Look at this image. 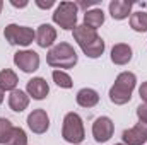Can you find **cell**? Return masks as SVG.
<instances>
[{
  "instance_id": "cell-1",
  "label": "cell",
  "mask_w": 147,
  "mask_h": 145,
  "mask_svg": "<svg viewBox=\"0 0 147 145\" xmlns=\"http://www.w3.org/2000/svg\"><path fill=\"white\" fill-rule=\"evenodd\" d=\"M74 39L80 46L84 55L89 58H99L105 53V48H106L105 39L98 34V31H94L84 24H80L74 29Z\"/></svg>"
},
{
  "instance_id": "cell-2",
  "label": "cell",
  "mask_w": 147,
  "mask_h": 145,
  "mask_svg": "<svg viewBox=\"0 0 147 145\" xmlns=\"http://www.w3.org/2000/svg\"><path fill=\"white\" fill-rule=\"evenodd\" d=\"M79 62V56L75 53L72 44L69 43H58L55 46L50 48L48 55H46V63L57 70H62V68H74Z\"/></svg>"
},
{
  "instance_id": "cell-3",
  "label": "cell",
  "mask_w": 147,
  "mask_h": 145,
  "mask_svg": "<svg viewBox=\"0 0 147 145\" xmlns=\"http://www.w3.org/2000/svg\"><path fill=\"white\" fill-rule=\"evenodd\" d=\"M137 84V77L132 72H121L118 73L115 84L110 89V101L116 106H123L127 103H130L132 99V92L135 89Z\"/></svg>"
},
{
  "instance_id": "cell-4",
  "label": "cell",
  "mask_w": 147,
  "mask_h": 145,
  "mask_svg": "<svg viewBox=\"0 0 147 145\" xmlns=\"http://www.w3.org/2000/svg\"><path fill=\"white\" fill-rule=\"evenodd\" d=\"M62 137L65 142L72 145H79L86 138V130H84V123L82 118L77 113H67L63 118V125H62Z\"/></svg>"
},
{
  "instance_id": "cell-5",
  "label": "cell",
  "mask_w": 147,
  "mask_h": 145,
  "mask_svg": "<svg viewBox=\"0 0 147 145\" xmlns=\"http://www.w3.org/2000/svg\"><path fill=\"white\" fill-rule=\"evenodd\" d=\"M77 12L79 7L75 2H60L53 12V22L65 31H74L77 28Z\"/></svg>"
},
{
  "instance_id": "cell-6",
  "label": "cell",
  "mask_w": 147,
  "mask_h": 145,
  "mask_svg": "<svg viewBox=\"0 0 147 145\" xmlns=\"http://www.w3.org/2000/svg\"><path fill=\"white\" fill-rule=\"evenodd\" d=\"M3 38L12 46H29L36 39V31L28 26L19 24H9L3 29Z\"/></svg>"
},
{
  "instance_id": "cell-7",
  "label": "cell",
  "mask_w": 147,
  "mask_h": 145,
  "mask_svg": "<svg viewBox=\"0 0 147 145\" xmlns=\"http://www.w3.org/2000/svg\"><path fill=\"white\" fill-rule=\"evenodd\" d=\"M14 63L26 73H33L39 68V55L33 50H21L14 55Z\"/></svg>"
},
{
  "instance_id": "cell-8",
  "label": "cell",
  "mask_w": 147,
  "mask_h": 145,
  "mask_svg": "<svg viewBox=\"0 0 147 145\" xmlns=\"http://www.w3.org/2000/svg\"><path fill=\"white\" fill-rule=\"evenodd\" d=\"M115 133V123L111 121L108 116H99L94 119L92 123V137L98 144H105L108 142Z\"/></svg>"
},
{
  "instance_id": "cell-9",
  "label": "cell",
  "mask_w": 147,
  "mask_h": 145,
  "mask_svg": "<svg viewBox=\"0 0 147 145\" xmlns=\"http://www.w3.org/2000/svg\"><path fill=\"white\" fill-rule=\"evenodd\" d=\"M28 126H29V130H31L33 133H36V135L46 133L48 128H50V118H48L46 111L41 109V108L33 109V111L29 113V116H28Z\"/></svg>"
},
{
  "instance_id": "cell-10",
  "label": "cell",
  "mask_w": 147,
  "mask_h": 145,
  "mask_svg": "<svg viewBox=\"0 0 147 145\" xmlns=\"http://www.w3.org/2000/svg\"><path fill=\"white\" fill-rule=\"evenodd\" d=\"M121 140L125 145H142L147 142V123H137L135 126L125 130L121 133Z\"/></svg>"
},
{
  "instance_id": "cell-11",
  "label": "cell",
  "mask_w": 147,
  "mask_h": 145,
  "mask_svg": "<svg viewBox=\"0 0 147 145\" xmlns=\"http://www.w3.org/2000/svg\"><path fill=\"white\" fill-rule=\"evenodd\" d=\"M26 92H28L29 97H33L36 101H41V99H45L48 96L50 85H48V82L43 77H33L28 82V85H26Z\"/></svg>"
},
{
  "instance_id": "cell-12",
  "label": "cell",
  "mask_w": 147,
  "mask_h": 145,
  "mask_svg": "<svg viewBox=\"0 0 147 145\" xmlns=\"http://www.w3.org/2000/svg\"><path fill=\"white\" fill-rule=\"evenodd\" d=\"M57 41V29L51 24H41L36 31V43L41 48H50Z\"/></svg>"
},
{
  "instance_id": "cell-13",
  "label": "cell",
  "mask_w": 147,
  "mask_h": 145,
  "mask_svg": "<svg viewBox=\"0 0 147 145\" xmlns=\"http://www.w3.org/2000/svg\"><path fill=\"white\" fill-rule=\"evenodd\" d=\"M134 3L128 0H111L110 2V15L115 21H123L128 15H132Z\"/></svg>"
},
{
  "instance_id": "cell-14",
  "label": "cell",
  "mask_w": 147,
  "mask_h": 145,
  "mask_svg": "<svg viewBox=\"0 0 147 145\" xmlns=\"http://www.w3.org/2000/svg\"><path fill=\"white\" fill-rule=\"evenodd\" d=\"M132 48L125 43H118L111 48V62L115 65H127L130 60H132Z\"/></svg>"
},
{
  "instance_id": "cell-15",
  "label": "cell",
  "mask_w": 147,
  "mask_h": 145,
  "mask_svg": "<svg viewBox=\"0 0 147 145\" xmlns=\"http://www.w3.org/2000/svg\"><path fill=\"white\" fill-rule=\"evenodd\" d=\"M29 106V96L28 92L21 91V89H16L9 94V108L16 113H22L24 109Z\"/></svg>"
},
{
  "instance_id": "cell-16",
  "label": "cell",
  "mask_w": 147,
  "mask_h": 145,
  "mask_svg": "<svg viewBox=\"0 0 147 145\" xmlns=\"http://www.w3.org/2000/svg\"><path fill=\"white\" fill-rule=\"evenodd\" d=\"M75 101L79 106L82 108H94L98 103H99V94L94 91V89H89V87H84L77 92L75 96Z\"/></svg>"
},
{
  "instance_id": "cell-17",
  "label": "cell",
  "mask_w": 147,
  "mask_h": 145,
  "mask_svg": "<svg viewBox=\"0 0 147 145\" xmlns=\"http://www.w3.org/2000/svg\"><path fill=\"white\" fill-rule=\"evenodd\" d=\"M103 24H105V12H103V9L86 10V14H84V26L98 31V28H101Z\"/></svg>"
},
{
  "instance_id": "cell-18",
  "label": "cell",
  "mask_w": 147,
  "mask_h": 145,
  "mask_svg": "<svg viewBox=\"0 0 147 145\" xmlns=\"http://www.w3.org/2000/svg\"><path fill=\"white\" fill-rule=\"evenodd\" d=\"M17 84H19V79H17V75H16L14 70L5 68V70L0 72V89H2L3 92H5V91H9V92L16 91Z\"/></svg>"
},
{
  "instance_id": "cell-19",
  "label": "cell",
  "mask_w": 147,
  "mask_h": 145,
  "mask_svg": "<svg viewBox=\"0 0 147 145\" xmlns=\"http://www.w3.org/2000/svg\"><path fill=\"white\" fill-rule=\"evenodd\" d=\"M130 28L137 33H146L147 31V12L139 10L130 15Z\"/></svg>"
},
{
  "instance_id": "cell-20",
  "label": "cell",
  "mask_w": 147,
  "mask_h": 145,
  "mask_svg": "<svg viewBox=\"0 0 147 145\" xmlns=\"http://www.w3.org/2000/svg\"><path fill=\"white\" fill-rule=\"evenodd\" d=\"M51 77H53V82H55L58 87H62V89H70L74 85L72 77L67 72H63V70H53Z\"/></svg>"
},
{
  "instance_id": "cell-21",
  "label": "cell",
  "mask_w": 147,
  "mask_h": 145,
  "mask_svg": "<svg viewBox=\"0 0 147 145\" xmlns=\"http://www.w3.org/2000/svg\"><path fill=\"white\" fill-rule=\"evenodd\" d=\"M5 145H28V135L21 126H14L12 135Z\"/></svg>"
},
{
  "instance_id": "cell-22",
  "label": "cell",
  "mask_w": 147,
  "mask_h": 145,
  "mask_svg": "<svg viewBox=\"0 0 147 145\" xmlns=\"http://www.w3.org/2000/svg\"><path fill=\"white\" fill-rule=\"evenodd\" d=\"M12 130H14V125L7 118H0V144L2 145H5L9 142V138L12 135Z\"/></svg>"
},
{
  "instance_id": "cell-23",
  "label": "cell",
  "mask_w": 147,
  "mask_h": 145,
  "mask_svg": "<svg viewBox=\"0 0 147 145\" xmlns=\"http://www.w3.org/2000/svg\"><path fill=\"white\" fill-rule=\"evenodd\" d=\"M137 116L142 123H147V104H140L137 108Z\"/></svg>"
},
{
  "instance_id": "cell-24",
  "label": "cell",
  "mask_w": 147,
  "mask_h": 145,
  "mask_svg": "<svg viewBox=\"0 0 147 145\" xmlns=\"http://www.w3.org/2000/svg\"><path fill=\"white\" fill-rule=\"evenodd\" d=\"M139 96L144 101V104H147V82H142V85L139 87Z\"/></svg>"
},
{
  "instance_id": "cell-25",
  "label": "cell",
  "mask_w": 147,
  "mask_h": 145,
  "mask_svg": "<svg viewBox=\"0 0 147 145\" xmlns=\"http://www.w3.org/2000/svg\"><path fill=\"white\" fill-rule=\"evenodd\" d=\"M34 3H36L39 9H50V7H53V5H55V2H53V0H48V2H39V0H36Z\"/></svg>"
},
{
  "instance_id": "cell-26",
  "label": "cell",
  "mask_w": 147,
  "mask_h": 145,
  "mask_svg": "<svg viewBox=\"0 0 147 145\" xmlns=\"http://www.w3.org/2000/svg\"><path fill=\"white\" fill-rule=\"evenodd\" d=\"M10 3L14 5V7H17V9H24V7H28V2L24 0V2H17V0H10Z\"/></svg>"
},
{
  "instance_id": "cell-27",
  "label": "cell",
  "mask_w": 147,
  "mask_h": 145,
  "mask_svg": "<svg viewBox=\"0 0 147 145\" xmlns=\"http://www.w3.org/2000/svg\"><path fill=\"white\" fill-rule=\"evenodd\" d=\"M98 2H79L77 3V7H82V9H87V7H91V5H96Z\"/></svg>"
},
{
  "instance_id": "cell-28",
  "label": "cell",
  "mask_w": 147,
  "mask_h": 145,
  "mask_svg": "<svg viewBox=\"0 0 147 145\" xmlns=\"http://www.w3.org/2000/svg\"><path fill=\"white\" fill-rule=\"evenodd\" d=\"M3 97H5V92H3V91H2V89H0V104H2V103H3Z\"/></svg>"
},
{
  "instance_id": "cell-29",
  "label": "cell",
  "mask_w": 147,
  "mask_h": 145,
  "mask_svg": "<svg viewBox=\"0 0 147 145\" xmlns=\"http://www.w3.org/2000/svg\"><path fill=\"white\" fill-rule=\"evenodd\" d=\"M2 7H3V2L0 0V12H2Z\"/></svg>"
},
{
  "instance_id": "cell-30",
  "label": "cell",
  "mask_w": 147,
  "mask_h": 145,
  "mask_svg": "<svg viewBox=\"0 0 147 145\" xmlns=\"http://www.w3.org/2000/svg\"><path fill=\"white\" fill-rule=\"evenodd\" d=\"M115 145H125V144H115Z\"/></svg>"
},
{
  "instance_id": "cell-31",
  "label": "cell",
  "mask_w": 147,
  "mask_h": 145,
  "mask_svg": "<svg viewBox=\"0 0 147 145\" xmlns=\"http://www.w3.org/2000/svg\"><path fill=\"white\" fill-rule=\"evenodd\" d=\"M79 145H80V144H79Z\"/></svg>"
}]
</instances>
